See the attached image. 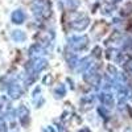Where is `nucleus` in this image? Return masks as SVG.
Listing matches in <instances>:
<instances>
[{
  "mask_svg": "<svg viewBox=\"0 0 132 132\" xmlns=\"http://www.w3.org/2000/svg\"><path fill=\"white\" fill-rule=\"evenodd\" d=\"M48 68V60L45 57L30 58L25 65V85L29 86L37 79L38 74Z\"/></svg>",
  "mask_w": 132,
  "mask_h": 132,
  "instance_id": "1",
  "label": "nucleus"
},
{
  "mask_svg": "<svg viewBox=\"0 0 132 132\" xmlns=\"http://www.w3.org/2000/svg\"><path fill=\"white\" fill-rule=\"evenodd\" d=\"M32 12L37 20H48L52 16L50 0H35L32 3Z\"/></svg>",
  "mask_w": 132,
  "mask_h": 132,
  "instance_id": "2",
  "label": "nucleus"
},
{
  "mask_svg": "<svg viewBox=\"0 0 132 132\" xmlns=\"http://www.w3.org/2000/svg\"><path fill=\"white\" fill-rule=\"evenodd\" d=\"M89 44H90V40H89V36H86V35L71 36L68 38V48L74 53L86 50V48L89 46Z\"/></svg>",
  "mask_w": 132,
  "mask_h": 132,
  "instance_id": "3",
  "label": "nucleus"
},
{
  "mask_svg": "<svg viewBox=\"0 0 132 132\" xmlns=\"http://www.w3.org/2000/svg\"><path fill=\"white\" fill-rule=\"evenodd\" d=\"M89 25H90V19H89V16L81 15V13H77L75 17L71 19V20L69 21V27H70V29L77 30V32H82V30H85Z\"/></svg>",
  "mask_w": 132,
  "mask_h": 132,
  "instance_id": "4",
  "label": "nucleus"
},
{
  "mask_svg": "<svg viewBox=\"0 0 132 132\" xmlns=\"http://www.w3.org/2000/svg\"><path fill=\"white\" fill-rule=\"evenodd\" d=\"M7 94L11 99H19L24 94L23 85L19 79H12L7 83Z\"/></svg>",
  "mask_w": 132,
  "mask_h": 132,
  "instance_id": "5",
  "label": "nucleus"
},
{
  "mask_svg": "<svg viewBox=\"0 0 132 132\" xmlns=\"http://www.w3.org/2000/svg\"><path fill=\"white\" fill-rule=\"evenodd\" d=\"M29 115H30V111L29 108L25 106V104H20L16 110V118L19 120V123L21 124V127L27 128L29 126Z\"/></svg>",
  "mask_w": 132,
  "mask_h": 132,
  "instance_id": "6",
  "label": "nucleus"
},
{
  "mask_svg": "<svg viewBox=\"0 0 132 132\" xmlns=\"http://www.w3.org/2000/svg\"><path fill=\"white\" fill-rule=\"evenodd\" d=\"M98 99L101 101V106H104L108 110L115 107V98L111 91H101L98 95Z\"/></svg>",
  "mask_w": 132,
  "mask_h": 132,
  "instance_id": "7",
  "label": "nucleus"
},
{
  "mask_svg": "<svg viewBox=\"0 0 132 132\" xmlns=\"http://www.w3.org/2000/svg\"><path fill=\"white\" fill-rule=\"evenodd\" d=\"M28 53H29L30 58H41L46 54V48H44L41 44L36 42V44H33V45H30Z\"/></svg>",
  "mask_w": 132,
  "mask_h": 132,
  "instance_id": "8",
  "label": "nucleus"
},
{
  "mask_svg": "<svg viewBox=\"0 0 132 132\" xmlns=\"http://www.w3.org/2000/svg\"><path fill=\"white\" fill-rule=\"evenodd\" d=\"M25 19H27V15H25V12L23 9H16V11L12 12V15H11V20H12V23L17 24V25L23 24L25 21Z\"/></svg>",
  "mask_w": 132,
  "mask_h": 132,
  "instance_id": "9",
  "label": "nucleus"
},
{
  "mask_svg": "<svg viewBox=\"0 0 132 132\" xmlns=\"http://www.w3.org/2000/svg\"><path fill=\"white\" fill-rule=\"evenodd\" d=\"M122 68H123V71H124L127 75H131V77H132V56H131L129 53L127 54L124 62L122 63Z\"/></svg>",
  "mask_w": 132,
  "mask_h": 132,
  "instance_id": "10",
  "label": "nucleus"
},
{
  "mask_svg": "<svg viewBox=\"0 0 132 132\" xmlns=\"http://www.w3.org/2000/svg\"><path fill=\"white\" fill-rule=\"evenodd\" d=\"M41 94V89L40 87H36L35 91L32 94V98H33V103L36 104V107H41L44 104V98L40 95Z\"/></svg>",
  "mask_w": 132,
  "mask_h": 132,
  "instance_id": "11",
  "label": "nucleus"
},
{
  "mask_svg": "<svg viewBox=\"0 0 132 132\" xmlns=\"http://www.w3.org/2000/svg\"><path fill=\"white\" fill-rule=\"evenodd\" d=\"M11 37H12V40H13L15 42H24V41L27 40V35H25V32L20 30V29L13 30L12 33H11Z\"/></svg>",
  "mask_w": 132,
  "mask_h": 132,
  "instance_id": "12",
  "label": "nucleus"
},
{
  "mask_svg": "<svg viewBox=\"0 0 132 132\" xmlns=\"http://www.w3.org/2000/svg\"><path fill=\"white\" fill-rule=\"evenodd\" d=\"M58 2L62 4L63 8L69 9V11H74L77 7H78V0H58Z\"/></svg>",
  "mask_w": 132,
  "mask_h": 132,
  "instance_id": "13",
  "label": "nucleus"
},
{
  "mask_svg": "<svg viewBox=\"0 0 132 132\" xmlns=\"http://www.w3.org/2000/svg\"><path fill=\"white\" fill-rule=\"evenodd\" d=\"M65 95H66V86L63 83L57 85V87L54 89V96L57 99H60V98H63Z\"/></svg>",
  "mask_w": 132,
  "mask_h": 132,
  "instance_id": "14",
  "label": "nucleus"
},
{
  "mask_svg": "<svg viewBox=\"0 0 132 132\" xmlns=\"http://www.w3.org/2000/svg\"><path fill=\"white\" fill-rule=\"evenodd\" d=\"M114 9H115V5H114L112 3L104 4V5H103V7L101 8L102 13H103L104 16H111V15H112V12H114Z\"/></svg>",
  "mask_w": 132,
  "mask_h": 132,
  "instance_id": "15",
  "label": "nucleus"
},
{
  "mask_svg": "<svg viewBox=\"0 0 132 132\" xmlns=\"http://www.w3.org/2000/svg\"><path fill=\"white\" fill-rule=\"evenodd\" d=\"M96 111H98L99 115H101V118H103L104 120H107V119L110 118V110L106 108L104 106H99V107L96 108Z\"/></svg>",
  "mask_w": 132,
  "mask_h": 132,
  "instance_id": "16",
  "label": "nucleus"
},
{
  "mask_svg": "<svg viewBox=\"0 0 132 132\" xmlns=\"http://www.w3.org/2000/svg\"><path fill=\"white\" fill-rule=\"evenodd\" d=\"M132 13V3H127L122 9H120V15L122 16H129Z\"/></svg>",
  "mask_w": 132,
  "mask_h": 132,
  "instance_id": "17",
  "label": "nucleus"
},
{
  "mask_svg": "<svg viewBox=\"0 0 132 132\" xmlns=\"http://www.w3.org/2000/svg\"><path fill=\"white\" fill-rule=\"evenodd\" d=\"M42 132H56V129H54L52 126H46L42 128Z\"/></svg>",
  "mask_w": 132,
  "mask_h": 132,
  "instance_id": "18",
  "label": "nucleus"
},
{
  "mask_svg": "<svg viewBox=\"0 0 132 132\" xmlns=\"http://www.w3.org/2000/svg\"><path fill=\"white\" fill-rule=\"evenodd\" d=\"M58 132H68V128L62 124V122H60V124H58Z\"/></svg>",
  "mask_w": 132,
  "mask_h": 132,
  "instance_id": "19",
  "label": "nucleus"
},
{
  "mask_svg": "<svg viewBox=\"0 0 132 132\" xmlns=\"http://www.w3.org/2000/svg\"><path fill=\"white\" fill-rule=\"evenodd\" d=\"M77 132H93L89 127H82L81 129H78V131H77Z\"/></svg>",
  "mask_w": 132,
  "mask_h": 132,
  "instance_id": "20",
  "label": "nucleus"
},
{
  "mask_svg": "<svg viewBox=\"0 0 132 132\" xmlns=\"http://www.w3.org/2000/svg\"><path fill=\"white\" fill-rule=\"evenodd\" d=\"M119 2H120V0H112V3H114V4H115V3H119Z\"/></svg>",
  "mask_w": 132,
  "mask_h": 132,
  "instance_id": "21",
  "label": "nucleus"
},
{
  "mask_svg": "<svg viewBox=\"0 0 132 132\" xmlns=\"http://www.w3.org/2000/svg\"><path fill=\"white\" fill-rule=\"evenodd\" d=\"M11 132H19V131H17L16 128H12V131H11Z\"/></svg>",
  "mask_w": 132,
  "mask_h": 132,
  "instance_id": "22",
  "label": "nucleus"
}]
</instances>
